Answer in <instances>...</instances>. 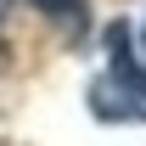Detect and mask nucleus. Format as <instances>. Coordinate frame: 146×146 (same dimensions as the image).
<instances>
[{
  "label": "nucleus",
  "instance_id": "1",
  "mask_svg": "<svg viewBox=\"0 0 146 146\" xmlns=\"http://www.w3.org/2000/svg\"><path fill=\"white\" fill-rule=\"evenodd\" d=\"M90 101H96V112H101V118H146L141 96L129 90V79H124V73H118V79H96Z\"/></svg>",
  "mask_w": 146,
  "mask_h": 146
},
{
  "label": "nucleus",
  "instance_id": "2",
  "mask_svg": "<svg viewBox=\"0 0 146 146\" xmlns=\"http://www.w3.org/2000/svg\"><path fill=\"white\" fill-rule=\"evenodd\" d=\"M34 6L51 23H62V28H79V23H84V0H34Z\"/></svg>",
  "mask_w": 146,
  "mask_h": 146
}]
</instances>
